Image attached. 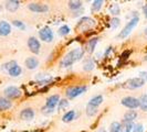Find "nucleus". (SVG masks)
Segmentation results:
<instances>
[{"label": "nucleus", "mask_w": 147, "mask_h": 132, "mask_svg": "<svg viewBox=\"0 0 147 132\" xmlns=\"http://www.w3.org/2000/svg\"><path fill=\"white\" fill-rule=\"evenodd\" d=\"M144 33H145V34H146V35H147V28H146V29H145V31H144Z\"/></svg>", "instance_id": "obj_40"}, {"label": "nucleus", "mask_w": 147, "mask_h": 132, "mask_svg": "<svg viewBox=\"0 0 147 132\" xmlns=\"http://www.w3.org/2000/svg\"><path fill=\"white\" fill-rule=\"evenodd\" d=\"M102 103H103V96L97 95V96H95V97H93V98L90 99L88 105H92V106H94V107H98Z\"/></svg>", "instance_id": "obj_19"}, {"label": "nucleus", "mask_w": 147, "mask_h": 132, "mask_svg": "<svg viewBox=\"0 0 147 132\" xmlns=\"http://www.w3.org/2000/svg\"><path fill=\"white\" fill-rule=\"evenodd\" d=\"M82 7L81 1H69V8L71 10H78Z\"/></svg>", "instance_id": "obj_26"}, {"label": "nucleus", "mask_w": 147, "mask_h": 132, "mask_svg": "<svg viewBox=\"0 0 147 132\" xmlns=\"http://www.w3.org/2000/svg\"><path fill=\"white\" fill-rule=\"evenodd\" d=\"M12 24H13L15 27H17V28H19L20 30H24V29H26V27H24L23 22L19 21V20H13V21H12Z\"/></svg>", "instance_id": "obj_32"}, {"label": "nucleus", "mask_w": 147, "mask_h": 132, "mask_svg": "<svg viewBox=\"0 0 147 132\" xmlns=\"http://www.w3.org/2000/svg\"><path fill=\"white\" fill-rule=\"evenodd\" d=\"M20 6V2L19 1H17V0H9L7 1L6 3H5V7L7 9L8 11H10V12H15L18 10V8Z\"/></svg>", "instance_id": "obj_15"}, {"label": "nucleus", "mask_w": 147, "mask_h": 132, "mask_svg": "<svg viewBox=\"0 0 147 132\" xmlns=\"http://www.w3.org/2000/svg\"><path fill=\"white\" fill-rule=\"evenodd\" d=\"M137 22H138V17H134L132 20L126 24V27L123 29V31H121V33L118 34V37H117L118 39H125L126 37H128L129 33L133 31V29L136 27Z\"/></svg>", "instance_id": "obj_2"}, {"label": "nucleus", "mask_w": 147, "mask_h": 132, "mask_svg": "<svg viewBox=\"0 0 147 132\" xmlns=\"http://www.w3.org/2000/svg\"><path fill=\"white\" fill-rule=\"evenodd\" d=\"M74 118H75V111L74 110H70V111H67L65 115L63 116L62 120H63V122H71Z\"/></svg>", "instance_id": "obj_21"}, {"label": "nucleus", "mask_w": 147, "mask_h": 132, "mask_svg": "<svg viewBox=\"0 0 147 132\" xmlns=\"http://www.w3.org/2000/svg\"><path fill=\"white\" fill-rule=\"evenodd\" d=\"M137 118V112L135 110H128L124 115V122H133Z\"/></svg>", "instance_id": "obj_17"}, {"label": "nucleus", "mask_w": 147, "mask_h": 132, "mask_svg": "<svg viewBox=\"0 0 147 132\" xmlns=\"http://www.w3.org/2000/svg\"><path fill=\"white\" fill-rule=\"evenodd\" d=\"M140 108L143 111H147V95H143L140 99Z\"/></svg>", "instance_id": "obj_23"}, {"label": "nucleus", "mask_w": 147, "mask_h": 132, "mask_svg": "<svg viewBox=\"0 0 147 132\" xmlns=\"http://www.w3.org/2000/svg\"><path fill=\"white\" fill-rule=\"evenodd\" d=\"M94 24H95V21L93 19H91L88 17H84V18H82L81 20L79 21L75 29H81L82 31H85V30L88 29H91Z\"/></svg>", "instance_id": "obj_7"}, {"label": "nucleus", "mask_w": 147, "mask_h": 132, "mask_svg": "<svg viewBox=\"0 0 147 132\" xmlns=\"http://www.w3.org/2000/svg\"><path fill=\"white\" fill-rule=\"evenodd\" d=\"M144 131V128L140 123H137V125H133V132H143Z\"/></svg>", "instance_id": "obj_34"}, {"label": "nucleus", "mask_w": 147, "mask_h": 132, "mask_svg": "<svg viewBox=\"0 0 147 132\" xmlns=\"http://www.w3.org/2000/svg\"><path fill=\"white\" fill-rule=\"evenodd\" d=\"M58 32H59V35L64 37V35H67V34L70 33V28H69L67 25H62V27L59 29Z\"/></svg>", "instance_id": "obj_28"}, {"label": "nucleus", "mask_w": 147, "mask_h": 132, "mask_svg": "<svg viewBox=\"0 0 147 132\" xmlns=\"http://www.w3.org/2000/svg\"><path fill=\"white\" fill-rule=\"evenodd\" d=\"M93 68H94V62L91 59H88L84 62V64H83V69L86 71V72H90V71H92Z\"/></svg>", "instance_id": "obj_22"}, {"label": "nucleus", "mask_w": 147, "mask_h": 132, "mask_svg": "<svg viewBox=\"0 0 147 132\" xmlns=\"http://www.w3.org/2000/svg\"><path fill=\"white\" fill-rule=\"evenodd\" d=\"M121 127L122 125L119 122H112V125H110V132H119Z\"/></svg>", "instance_id": "obj_27"}, {"label": "nucleus", "mask_w": 147, "mask_h": 132, "mask_svg": "<svg viewBox=\"0 0 147 132\" xmlns=\"http://www.w3.org/2000/svg\"><path fill=\"white\" fill-rule=\"evenodd\" d=\"M96 113H97V107H94L92 105H88V107H86V115L90 116V117H92V116H94Z\"/></svg>", "instance_id": "obj_24"}, {"label": "nucleus", "mask_w": 147, "mask_h": 132, "mask_svg": "<svg viewBox=\"0 0 147 132\" xmlns=\"http://www.w3.org/2000/svg\"><path fill=\"white\" fill-rule=\"evenodd\" d=\"M111 13L114 15H119V7H118V5H116V3L112 5V7H111Z\"/></svg>", "instance_id": "obj_31"}, {"label": "nucleus", "mask_w": 147, "mask_h": 132, "mask_svg": "<svg viewBox=\"0 0 147 132\" xmlns=\"http://www.w3.org/2000/svg\"><path fill=\"white\" fill-rule=\"evenodd\" d=\"M29 10L32 12H37V13H44L49 11V7L44 3H39V2H31L28 5Z\"/></svg>", "instance_id": "obj_8"}, {"label": "nucleus", "mask_w": 147, "mask_h": 132, "mask_svg": "<svg viewBox=\"0 0 147 132\" xmlns=\"http://www.w3.org/2000/svg\"><path fill=\"white\" fill-rule=\"evenodd\" d=\"M12 103L6 97H0V111H5L11 108Z\"/></svg>", "instance_id": "obj_16"}, {"label": "nucleus", "mask_w": 147, "mask_h": 132, "mask_svg": "<svg viewBox=\"0 0 147 132\" xmlns=\"http://www.w3.org/2000/svg\"><path fill=\"white\" fill-rule=\"evenodd\" d=\"M133 130V123L132 122H124V125L121 127L119 132H132Z\"/></svg>", "instance_id": "obj_25"}, {"label": "nucleus", "mask_w": 147, "mask_h": 132, "mask_svg": "<svg viewBox=\"0 0 147 132\" xmlns=\"http://www.w3.org/2000/svg\"><path fill=\"white\" fill-rule=\"evenodd\" d=\"M88 89L86 86H73V87H70L66 89V97L69 99H73L78 96L82 95L85 90Z\"/></svg>", "instance_id": "obj_4"}, {"label": "nucleus", "mask_w": 147, "mask_h": 132, "mask_svg": "<svg viewBox=\"0 0 147 132\" xmlns=\"http://www.w3.org/2000/svg\"><path fill=\"white\" fill-rule=\"evenodd\" d=\"M140 77H142L143 79H144V78L147 79V72H142V73H140Z\"/></svg>", "instance_id": "obj_37"}, {"label": "nucleus", "mask_w": 147, "mask_h": 132, "mask_svg": "<svg viewBox=\"0 0 147 132\" xmlns=\"http://www.w3.org/2000/svg\"><path fill=\"white\" fill-rule=\"evenodd\" d=\"M22 95L21 90L15 86H9L5 89V96L7 99H17Z\"/></svg>", "instance_id": "obj_6"}, {"label": "nucleus", "mask_w": 147, "mask_h": 132, "mask_svg": "<svg viewBox=\"0 0 147 132\" xmlns=\"http://www.w3.org/2000/svg\"><path fill=\"white\" fill-rule=\"evenodd\" d=\"M34 117V111L32 108H26L20 112V118L22 120H32Z\"/></svg>", "instance_id": "obj_13"}, {"label": "nucleus", "mask_w": 147, "mask_h": 132, "mask_svg": "<svg viewBox=\"0 0 147 132\" xmlns=\"http://www.w3.org/2000/svg\"><path fill=\"white\" fill-rule=\"evenodd\" d=\"M17 65V63H16L15 61H11V62H9V63H7V64H5L3 65V68H6V69H10V68H12L13 66H16Z\"/></svg>", "instance_id": "obj_35"}, {"label": "nucleus", "mask_w": 147, "mask_h": 132, "mask_svg": "<svg viewBox=\"0 0 147 132\" xmlns=\"http://www.w3.org/2000/svg\"><path fill=\"white\" fill-rule=\"evenodd\" d=\"M83 54H84V51L80 47L73 49L63 57L62 62H61V66L62 67H70L71 65H73L75 62L80 61L83 57Z\"/></svg>", "instance_id": "obj_1"}, {"label": "nucleus", "mask_w": 147, "mask_h": 132, "mask_svg": "<svg viewBox=\"0 0 147 132\" xmlns=\"http://www.w3.org/2000/svg\"><path fill=\"white\" fill-rule=\"evenodd\" d=\"M102 5H103L102 0H95L93 2V5H92V11H98L102 7Z\"/></svg>", "instance_id": "obj_29"}, {"label": "nucleus", "mask_w": 147, "mask_h": 132, "mask_svg": "<svg viewBox=\"0 0 147 132\" xmlns=\"http://www.w3.org/2000/svg\"><path fill=\"white\" fill-rule=\"evenodd\" d=\"M129 54H131V52L129 51L123 52V53H122V55H121V57H122L123 59H127V56H129Z\"/></svg>", "instance_id": "obj_36"}, {"label": "nucleus", "mask_w": 147, "mask_h": 132, "mask_svg": "<svg viewBox=\"0 0 147 132\" xmlns=\"http://www.w3.org/2000/svg\"><path fill=\"white\" fill-rule=\"evenodd\" d=\"M122 105L128 108V109H136L140 107V100L135 97H132V96H128V97H125L122 99Z\"/></svg>", "instance_id": "obj_5"}, {"label": "nucleus", "mask_w": 147, "mask_h": 132, "mask_svg": "<svg viewBox=\"0 0 147 132\" xmlns=\"http://www.w3.org/2000/svg\"><path fill=\"white\" fill-rule=\"evenodd\" d=\"M60 101V96L59 95H52L47 99L45 103V107L49 109H54L55 106H58V103Z\"/></svg>", "instance_id": "obj_11"}, {"label": "nucleus", "mask_w": 147, "mask_h": 132, "mask_svg": "<svg viewBox=\"0 0 147 132\" xmlns=\"http://www.w3.org/2000/svg\"><path fill=\"white\" fill-rule=\"evenodd\" d=\"M145 59V61H147V55L145 56V59Z\"/></svg>", "instance_id": "obj_41"}, {"label": "nucleus", "mask_w": 147, "mask_h": 132, "mask_svg": "<svg viewBox=\"0 0 147 132\" xmlns=\"http://www.w3.org/2000/svg\"><path fill=\"white\" fill-rule=\"evenodd\" d=\"M11 33V25L7 21H0V35L7 37Z\"/></svg>", "instance_id": "obj_12"}, {"label": "nucleus", "mask_w": 147, "mask_h": 132, "mask_svg": "<svg viewBox=\"0 0 147 132\" xmlns=\"http://www.w3.org/2000/svg\"><path fill=\"white\" fill-rule=\"evenodd\" d=\"M97 41H98V37H93V39L88 40V45H86V51L88 53H93L94 52V49H95L96 44H97Z\"/></svg>", "instance_id": "obj_18"}, {"label": "nucleus", "mask_w": 147, "mask_h": 132, "mask_svg": "<svg viewBox=\"0 0 147 132\" xmlns=\"http://www.w3.org/2000/svg\"><path fill=\"white\" fill-rule=\"evenodd\" d=\"M39 37L43 42L49 43V42H52V40H53V32L49 27H45L39 31Z\"/></svg>", "instance_id": "obj_9"}, {"label": "nucleus", "mask_w": 147, "mask_h": 132, "mask_svg": "<svg viewBox=\"0 0 147 132\" xmlns=\"http://www.w3.org/2000/svg\"><path fill=\"white\" fill-rule=\"evenodd\" d=\"M67 106H69V101H67L66 99H61V100L59 101V103H58V108H59V110L65 109V108H67Z\"/></svg>", "instance_id": "obj_30"}, {"label": "nucleus", "mask_w": 147, "mask_h": 132, "mask_svg": "<svg viewBox=\"0 0 147 132\" xmlns=\"http://www.w3.org/2000/svg\"><path fill=\"white\" fill-rule=\"evenodd\" d=\"M119 19L118 18H113L112 19V21H111V27H112V29H116L118 27V24H119Z\"/></svg>", "instance_id": "obj_33"}, {"label": "nucleus", "mask_w": 147, "mask_h": 132, "mask_svg": "<svg viewBox=\"0 0 147 132\" xmlns=\"http://www.w3.org/2000/svg\"><path fill=\"white\" fill-rule=\"evenodd\" d=\"M24 65H26V67L28 69H36L39 66V59L37 57H33V56L28 57V59H26V62H24Z\"/></svg>", "instance_id": "obj_14"}, {"label": "nucleus", "mask_w": 147, "mask_h": 132, "mask_svg": "<svg viewBox=\"0 0 147 132\" xmlns=\"http://www.w3.org/2000/svg\"><path fill=\"white\" fill-rule=\"evenodd\" d=\"M143 11H144V15H145V17L147 18V5H145V6H144V8H143Z\"/></svg>", "instance_id": "obj_38"}, {"label": "nucleus", "mask_w": 147, "mask_h": 132, "mask_svg": "<svg viewBox=\"0 0 147 132\" xmlns=\"http://www.w3.org/2000/svg\"><path fill=\"white\" fill-rule=\"evenodd\" d=\"M8 72H9V75H10L11 77H18L19 75H21L22 69H21V67L17 64V65L13 66L12 68H10Z\"/></svg>", "instance_id": "obj_20"}, {"label": "nucleus", "mask_w": 147, "mask_h": 132, "mask_svg": "<svg viewBox=\"0 0 147 132\" xmlns=\"http://www.w3.org/2000/svg\"><path fill=\"white\" fill-rule=\"evenodd\" d=\"M28 46H29L30 51L32 52V53H34V54H38L40 52V47H41L39 40H37L36 37H29Z\"/></svg>", "instance_id": "obj_10"}, {"label": "nucleus", "mask_w": 147, "mask_h": 132, "mask_svg": "<svg viewBox=\"0 0 147 132\" xmlns=\"http://www.w3.org/2000/svg\"><path fill=\"white\" fill-rule=\"evenodd\" d=\"M144 84H145V79H143L142 77H134V78H131L127 81H125L123 87L126 89H137V88L144 86Z\"/></svg>", "instance_id": "obj_3"}, {"label": "nucleus", "mask_w": 147, "mask_h": 132, "mask_svg": "<svg viewBox=\"0 0 147 132\" xmlns=\"http://www.w3.org/2000/svg\"><path fill=\"white\" fill-rule=\"evenodd\" d=\"M97 132H106V131H105L104 129H100V130H98V131H97Z\"/></svg>", "instance_id": "obj_39"}]
</instances>
